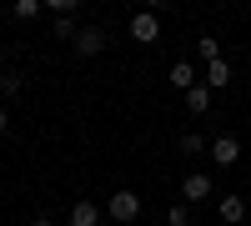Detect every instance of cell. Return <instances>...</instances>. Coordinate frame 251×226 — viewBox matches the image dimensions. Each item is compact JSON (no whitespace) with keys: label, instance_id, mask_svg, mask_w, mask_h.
Masks as SVG:
<instances>
[{"label":"cell","instance_id":"7c38bea8","mask_svg":"<svg viewBox=\"0 0 251 226\" xmlns=\"http://www.w3.org/2000/svg\"><path fill=\"white\" fill-rule=\"evenodd\" d=\"M196 55L211 66V60H221V46H216V35H196Z\"/></svg>","mask_w":251,"mask_h":226},{"label":"cell","instance_id":"8fae6325","mask_svg":"<svg viewBox=\"0 0 251 226\" xmlns=\"http://www.w3.org/2000/svg\"><path fill=\"white\" fill-rule=\"evenodd\" d=\"M40 10H46V0H15V5H10V15H15V20H35Z\"/></svg>","mask_w":251,"mask_h":226},{"label":"cell","instance_id":"5bb4252c","mask_svg":"<svg viewBox=\"0 0 251 226\" xmlns=\"http://www.w3.org/2000/svg\"><path fill=\"white\" fill-rule=\"evenodd\" d=\"M20 86H25L20 71H0V96H20Z\"/></svg>","mask_w":251,"mask_h":226},{"label":"cell","instance_id":"7a4b0ae2","mask_svg":"<svg viewBox=\"0 0 251 226\" xmlns=\"http://www.w3.org/2000/svg\"><path fill=\"white\" fill-rule=\"evenodd\" d=\"M106 211H111L116 221H136V216H141V196H136L131 186H121V191L106 201Z\"/></svg>","mask_w":251,"mask_h":226},{"label":"cell","instance_id":"52a82bcc","mask_svg":"<svg viewBox=\"0 0 251 226\" xmlns=\"http://www.w3.org/2000/svg\"><path fill=\"white\" fill-rule=\"evenodd\" d=\"M201 86L206 91H226V86H231V66H226V60H211L206 75H201Z\"/></svg>","mask_w":251,"mask_h":226},{"label":"cell","instance_id":"8992f818","mask_svg":"<svg viewBox=\"0 0 251 226\" xmlns=\"http://www.w3.org/2000/svg\"><path fill=\"white\" fill-rule=\"evenodd\" d=\"M66 221L71 226H100V206H96V201H71Z\"/></svg>","mask_w":251,"mask_h":226},{"label":"cell","instance_id":"6da1fadb","mask_svg":"<svg viewBox=\"0 0 251 226\" xmlns=\"http://www.w3.org/2000/svg\"><path fill=\"white\" fill-rule=\"evenodd\" d=\"M126 30H131L136 46H156V40H161V15H156V10H136Z\"/></svg>","mask_w":251,"mask_h":226},{"label":"cell","instance_id":"30bf717a","mask_svg":"<svg viewBox=\"0 0 251 226\" xmlns=\"http://www.w3.org/2000/svg\"><path fill=\"white\" fill-rule=\"evenodd\" d=\"M186 111H191V116H206V111H211V91H206V86L186 91Z\"/></svg>","mask_w":251,"mask_h":226},{"label":"cell","instance_id":"9a60e30c","mask_svg":"<svg viewBox=\"0 0 251 226\" xmlns=\"http://www.w3.org/2000/svg\"><path fill=\"white\" fill-rule=\"evenodd\" d=\"M166 221H171V226H191V206H186V201L166 206Z\"/></svg>","mask_w":251,"mask_h":226},{"label":"cell","instance_id":"ba28073f","mask_svg":"<svg viewBox=\"0 0 251 226\" xmlns=\"http://www.w3.org/2000/svg\"><path fill=\"white\" fill-rule=\"evenodd\" d=\"M171 86H176V91L186 96V91H196V86H201V80H196V71H191V66H186V60H176V66H171Z\"/></svg>","mask_w":251,"mask_h":226},{"label":"cell","instance_id":"9c48e42d","mask_svg":"<svg viewBox=\"0 0 251 226\" xmlns=\"http://www.w3.org/2000/svg\"><path fill=\"white\" fill-rule=\"evenodd\" d=\"M221 221L226 226H241L246 221V201L241 196H221Z\"/></svg>","mask_w":251,"mask_h":226},{"label":"cell","instance_id":"2e32d148","mask_svg":"<svg viewBox=\"0 0 251 226\" xmlns=\"http://www.w3.org/2000/svg\"><path fill=\"white\" fill-rule=\"evenodd\" d=\"M10 131V116H5V106H0V136H5Z\"/></svg>","mask_w":251,"mask_h":226},{"label":"cell","instance_id":"4fadbf2b","mask_svg":"<svg viewBox=\"0 0 251 226\" xmlns=\"http://www.w3.org/2000/svg\"><path fill=\"white\" fill-rule=\"evenodd\" d=\"M201 151H206V136L201 131H186L181 136V156H201Z\"/></svg>","mask_w":251,"mask_h":226},{"label":"cell","instance_id":"3957f363","mask_svg":"<svg viewBox=\"0 0 251 226\" xmlns=\"http://www.w3.org/2000/svg\"><path fill=\"white\" fill-rule=\"evenodd\" d=\"M206 196H211V176H206V171H191L181 181V201H186V206H191V201H206Z\"/></svg>","mask_w":251,"mask_h":226},{"label":"cell","instance_id":"277c9868","mask_svg":"<svg viewBox=\"0 0 251 226\" xmlns=\"http://www.w3.org/2000/svg\"><path fill=\"white\" fill-rule=\"evenodd\" d=\"M75 50H80V55H100V50H106V30H100V25H80Z\"/></svg>","mask_w":251,"mask_h":226},{"label":"cell","instance_id":"5b68a950","mask_svg":"<svg viewBox=\"0 0 251 226\" xmlns=\"http://www.w3.org/2000/svg\"><path fill=\"white\" fill-rule=\"evenodd\" d=\"M211 161L236 166V161H241V141H236V136H216V141H211Z\"/></svg>","mask_w":251,"mask_h":226}]
</instances>
